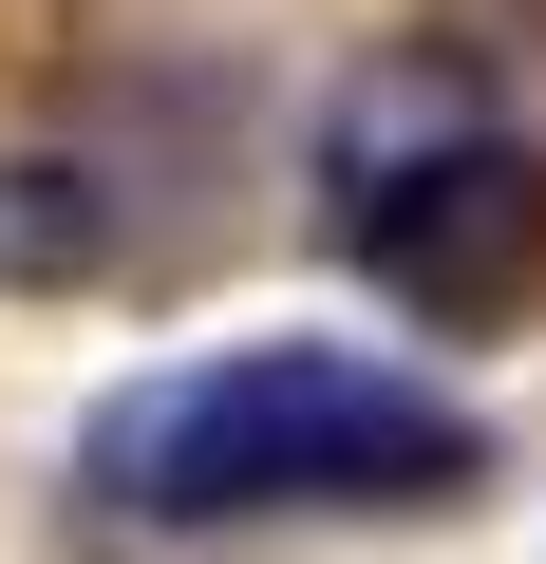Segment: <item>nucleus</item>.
Instances as JSON below:
<instances>
[{"mask_svg": "<svg viewBox=\"0 0 546 564\" xmlns=\"http://www.w3.org/2000/svg\"><path fill=\"white\" fill-rule=\"evenodd\" d=\"M76 470L132 527H340V508H471L490 414L358 339H226V358L114 377Z\"/></svg>", "mask_w": 546, "mask_h": 564, "instance_id": "1", "label": "nucleus"}, {"mask_svg": "<svg viewBox=\"0 0 546 564\" xmlns=\"http://www.w3.org/2000/svg\"><path fill=\"white\" fill-rule=\"evenodd\" d=\"M340 245L415 339H527L546 321V151L433 76H377L340 132Z\"/></svg>", "mask_w": 546, "mask_h": 564, "instance_id": "2", "label": "nucleus"}, {"mask_svg": "<svg viewBox=\"0 0 546 564\" xmlns=\"http://www.w3.org/2000/svg\"><path fill=\"white\" fill-rule=\"evenodd\" d=\"M114 245V207L76 188V170H0V282H57V263H95Z\"/></svg>", "mask_w": 546, "mask_h": 564, "instance_id": "3", "label": "nucleus"}]
</instances>
